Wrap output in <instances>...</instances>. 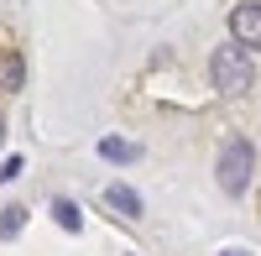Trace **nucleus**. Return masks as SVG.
<instances>
[{
  "instance_id": "20e7f679",
  "label": "nucleus",
  "mask_w": 261,
  "mask_h": 256,
  "mask_svg": "<svg viewBox=\"0 0 261 256\" xmlns=\"http://www.w3.org/2000/svg\"><path fill=\"white\" fill-rule=\"evenodd\" d=\"M105 204H110L120 220H141V199H136V188H125V183H110V188H105Z\"/></svg>"
},
{
  "instance_id": "9d476101",
  "label": "nucleus",
  "mask_w": 261,
  "mask_h": 256,
  "mask_svg": "<svg viewBox=\"0 0 261 256\" xmlns=\"http://www.w3.org/2000/svg\"><path fill=\"white\" fill-rule=\"evenodd\" d=\"M225 256H251V251H225Z\"/></svg>"
},
{
  "instance_id": "6e6552de",
  "label": "nucleus",
  "mask_w": 261,
  "mask_h": 256,
  "mask_svg": "<svg viewBox=\"0 0 261 256\" xmlns=\"http://www.w3.org/2000/svg\"><path fill=\"white\" fill-rule=\"evenodd\" d=\"M21 225H27V209H21V204H6V209H0V236H21Z\"/></svg>"
},
{
  "instance_id": "0eeeda50",
  "label": "nucleus",
  "mask_w": 261,
  "mask_h": 256,
  "mask_svg": "<svg viewBox=\"0 0 261 256\" xmlns=\"http://www.w3.org/2000/svg\"><path fill=\"white\" fill-rule=\"evenodd\" d=\"M53 220H58L63 230H79V225H84V215H79L73 199H53Z\"/></svg>"
},
{
  "instance_id": "f03ea898",
  "label": "nucleus",
  "mask_w": 261,
  "mask_h": 256,
  "mask_svg": "<svg viewBox=\"0 0 261 256\" xmlns=\"http://www.w3.org/2000/svg\"><path fill=\"white\" fill-rule=\"evenodd\" d=\"M251 167H256V146L246 136H230L220 146V162H214L220 188H225V194H246V188H251Z\"/></svg>"
},
{
  "instance_id": "9b49d317",
  "label": "nucleus",
  "mask_w": 261,
  "mask_h": 256,
  "mask_svg": "<svg viewBox=\"0 0 261 256\" xmlns=\"http://www.w3.org/2000/svg\"><path fill=\"white\" fill-rule=\"evenodd\" d=\"M0 136H6V120H0Z\"/></svg>"
},
{
  "instance_id": "f257e3e1",
  "label": "nucleus",
  "mask_w": 261,
  "mask_h": 256,
  "mask_svg": "<svg viewBox=\"0 0 261 256\" xmlns=\"http://www.w3.org/2000/svg\"><path fill=\"white\" fill-rule=\"evenodd\" d=\"M209 79H214V89H220V94H246V89H251V79H256L251 53H246V47H235V42L214 47V58H209Z\"/></svg>"
},
{
  "instance_id": "7ed1b4c3",
  "label": "nucleus",
  "mask_w": 261,
  "mask_h": 256,
  "mask_svg": "<svg viewBox=\"0 0 261 256\" xmlns=\"http://www.w3.org/2000/svg\"><path fill=\"white\" fill-rule=\"evenodd\" d=\"M230 37H235V47H261V6H235L230 11Z\"/></svg>"
},
{
  "instance_id": "39448f33",
  "label": "nucleus",
  "mask_w": 261,
  "mask_h": 256,
  "mask_svg": "<svg viewBox=\"0 0 261 256\" xmlns=\"http://www.w3.org/2000/svg\"><path fill=\"white\" fill-rule=\"evenodd\" d=\"M99 157H105V162H136L141 146H136V141H120V136H105V141H99Z\"/></svg>"
},
{
  "instance_id": "1a4fd4ad",
  "label": "nucleus",
  "mask_w": 261,
  "mask_h": 256,
  "mask_svg": "<svg viewBox=\"0 0 261 256\" xmlns=\"http://www.w3.org/2000/svg\"><path fill=\"white\" fill-rule=\"evenodd\" d=\"M21 167H27L21 157H6V162H0V178H6V183H11V178H21Z\"/></svg>"
},
{
  "instance_id": "423d86ee",
  "label": "nucleus",
  "mask_w": 261,
  "mask_h": 256,
  "mask_svg": "<svg viewBox=\"0 0 261 256\" xmlns=\"http://www.w3.org/2000/svg\"><path fill=\"white\" fill-rule=\"evenodd\" d=\"M21 79H27L21 53H6V58H0V84H6V89H21Z\"/></svg>"
}]
</instances>
